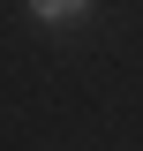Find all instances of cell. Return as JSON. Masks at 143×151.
I'll return each instance as SVG.
<instances>
[{
  "mask_svg": "<svg viewBox=\"0 0 143 151\" xmlns=\"http://www.w3.org/2000/svg\"><path fill=\"white\" fill-rule=\"evenodd\" d=\"M30 15L38 23H75V15H90V0H30Z\"/></svg>",
  "mask_w": 143,
  "mask_h": 151,
  "instance_id": "obj_1",
  "label": "cell"
}]
</instances>
